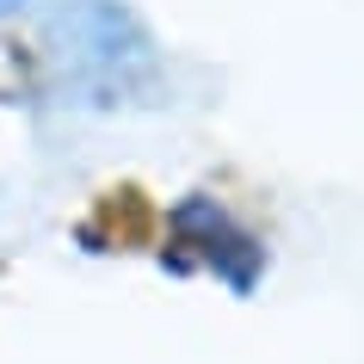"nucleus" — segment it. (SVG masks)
Returning <instances> with one entry per match:
<instances>
[{
    "mask_svg": "<svg viewBox=\"0 0 364 364\" xmlns=\"http://www.w3.org/2000/svg\"><path fill=\"white\" fill-rule=\"evenodd\" d=\"M25 0H0V19H13V13H19Z\"/></svg>",
    "mask_w": 364,
    "mask_h": 364,
    "instance_id": "nucleus-1",
    "label": "nucleus"
}]
</instances>
